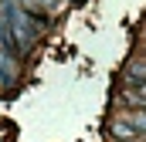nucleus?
I'll list each match as a JSON object with an SVG mask.
<instances>
[{
  "label": "nucleus",
  "instance_id": "nucleus-4",
  "mask_svg": "<svg viewBox=\"0 0 146 142\" xmlns=\"http://www.w3.org/2000/svg\"><path fill=\"white\" fill-rule=\"evenodd\" d=\"M139 47H143V54H146V34H143V44H139Z\"/></svg>",
  "mask_w": 146,
  "mask_h": 142
},
{
  "label": "nucleus",
  "instance_id": "nucleus-2",
  "mask_svg": "<svg viewBox=\"0 0 146 142\" xmlns=\"http://www.w3.org/2000/svg\"><path fill=\"white\" fill-rule=\"evenodd\" d=\"M112 135H119V139H136V125H126V122H115V125H112Z\"/></svg>",
  "mask_w": 146,
  "mask_h": 142
},
{
  "label": "nucleus",
  "instance_id": "nucleus-1",
  "mask_svg": "<svg viewBox=\"0 0 146 142\" xmlns=\"http://www.w3.org/2000/svg\"><path fill=\"white\" fill-rule=\"evenodd\" d=\"M122 78H126L129 85H139V81H146V61H143V58H133V61H126Z\"/></svg>",
  "mask_w": 146,
  "mask_h": 142
},
{
  "label": "nucleus",
  "instance_id": "nucleus-3",
  "mask_svg": "<svg viewBox=\"0 0 146 142\" xmlns=\"http://www.w3.org/2000/svg\"><path fill=\"white\" fill-rule=\"evenodd\" d=\"M129 102H136V105L146 108V81H139V85H133V98Z\"/></svg>",
  "mask_w": 146,
  "mask_h": 142
}]
</instances>
